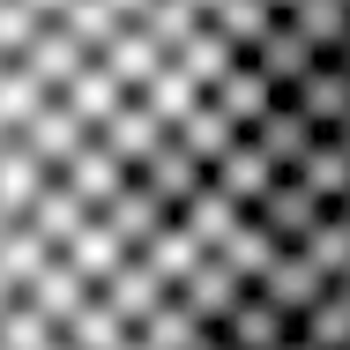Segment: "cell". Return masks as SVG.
Returning a JSON list of instances; mask_svg holds the SVG:
<instances>
[{
  "label": "cell",
  "instance_id": "cell-1",
  "mask_svg": "<svg viewBox=\"0 0 350 350\" xmlns=\"http://www.w3.org/2000/svg\"><path fill=\"white\" fill-rule=\"evenodd\" d=\"M60 254H68V261H75V269H82L90 283H105L112 269H120V261H127V254H135V246H127V239H120V231H112L105 216H90V224L75 231L68 246H60Z\"/></svg>",
  "mask_w": 350,
  "mask_h": 350
},
{
  "label": "cell",
  "instance_id": "cell-3",
  "mask_svg": "<svg viewBox=\"0 0 350 350\" xmlns=\"http://www.w3.org/2000/svg\"><path fill=\"white\" fill-rule=\"evenodd\" d=\"M120 350H149V343H142V336H127V343H120Z\"/></svg>",
  "mask_w": 350,
  "mask_h": 350
},
{
  "label": "cell",
  "instance_id": "cell-2",
  "mask_svg": "<svg viewBox=\"0 0 350 350\" xmlns=\"http://www.w3.org/2000/svg\"><path fill=\"white\" fill-rule=\"evenodd\" d=\"M179 135L194 142V149H202V157H224V149H231V142L246 135V127H239V120H231V112H224V105H216V97H202V105H194V112H187V120H179Z\"/></svg>",
  "mask_w": 350,
  "mask_h": 350
}]
</instances>
